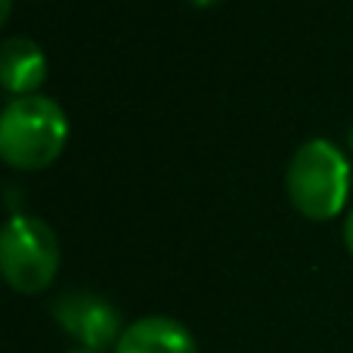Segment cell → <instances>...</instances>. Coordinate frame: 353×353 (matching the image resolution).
<instances>
[{
    "mask_svg": "<svg viewBox=\"0 0 353 353\" xmlns=\"http://www.w3.org/2000/svg\"><path fill=\"white\" fill-rule=\"evenodd\" d=\"M347 146L353 149V128H350V134H347Z\"/></svg>",
    "mask_w": 353,
    "mask_h": 353,
    "instance_id": "8fae6325",
    "label": "cell"
},
{
    "mask_svg": "<svg viewBox=\"0 0 353 353\" xmlns=\"http://www.w3.org/2000/svg\"><path fill=\"white\" fill-rule=\"evenodd\" d=\"M0 3H3V10H0V22H6L10 12H12V0H0Z\"/></svg>",
    "mask_w": 353,
    "mask_h": 353,
    "instance_id": "9c48e42d",
    "label": "cell"
},
{
    "mask_svg": "<svg viewBox=\"0 0 353 353\" xmlns=\"http://www.w3.org/2000/svg\"><path fill=\"white\" fill-rule=\"evenodd\" d=\"M65 353H97V350H84V347H74V350H65Z\"/></svg>",
    "mask_w": 353,
    "mask_h": 353,
    "instance_id": "30bf717a",
    "label": "cell"
},
{
    "mask_svg": "<svg viewBox=\"0 0 353 353\" xmlns=\"http://www.w3.org/2000/svg\"><path fill=\"white\" fill-rule=\"evenodd\" d=\"M47 81V56L31 37H6L0 50V84L12 99L34 97Z\"/></svg>",
    "mask_w": 353,
    "mask_h": 353,
    "instance_id": "8992f818",
    "label": "cell"
},
{
    "mask_svg": "<svg viewBox=\"0 0 353 353\" xmlns=\"http://www.w3.org/2000/svg\"><path fill=\"white\" fill-rule=\"evenodd\" d=\"M53 319L59 323V329L72 338L78 347L84 350H115V344L124 335V319L112 301H105L103 294L78 288V292H65L53 301Z\"/></svg>",
    "mask_w": 353,
    "mask_h": 353,
    "instance_id": "277c9868",
    "label": "cell"
},
{
    "mask_svg": "<svg viewBox=\"0 0 353 353\" xmlns=\"http://www.w3.org/2000/svg\"><path fill=\"white\" fill-rule=\"evenodd\" d=\"M344 245H347V251L353 257V208L347 211V220H344Z\"/></svg>",
    "mask_w": 353,
    "mask_h": 353,
    "instance_id": "52a82bcc",
    "label": "cell"
},
{
    "mask_svg": "<svg viewBox=\"0 0 353 353\" xmlns=\"http://www.w3.org/2000/svg\"><path fill=\"white\" fill-rule=\"evenodd\" d=\"M0 270L12 292L41 294L59 273V239L31 214H12L0 236Z\"/></svg>",
    "mask_w": 353,
    "mask_h": 353,
    "instance_id": "3957f363",
    "label": "cell"
},
{
    "mask_svg": "<svg viewBox=\"0 0 353 353\" xmlns=\"http://www.w3.org/2000/svg\"><path fill=\"white\" fill-rule=\"evenodd\" d=\"M189 6H199V10H208V6H214V3H220V0H186Z\"/></svg>",
    "mask_w": 353,
    "mask_h": 353,
    "instance_id": "ba28073f",
    "label": "cell"
},
{
    "mask_svg": "<svg viewBox=\"0 0 353 353\" xmlns=\"http://www.w3.org/2000/svg\"><path fill=\"white\" fill-rule=\"evenodd\" d=\"M68 118L50 97L10 99L0 115V159L16 171H43L62 155Z\"/></svg>",
    "mask_w": 353,
    "mask_h": 353,
    "instance_id": "7a4b0ae2",
    "label": "cell"
},
{
    "mask_svg": "<svg viewBox=\"0 0 353 353\" xmlns=\"http://www.w3.org/2000/svg\"><path fill=\"white\" fill-rule=\"evenodd\" d=\"M112 353H199V341L171 316H143L124 329Z\"/></svg>",
    "mask_w": 353,
    "mask_h": 353,
    "instance_id": "5b68a950",
    "label": "cell"
},
{
    "mask_svg": "<svg viewBox=\"0 0 353 353\" xmlns=\"http://www.w3.org/2000/svg\"><path fill=\"white\" fill-rule=\"evenodd\" d=\"M350 161L332 140H307L294 149L285 171V192L292 208L307 220H332L347 208L350 199Z\"/></svg>",
    "mask_w": 353,
    "mask_h": 353,
    "instance_id": "6da1fadb",
    "label": "cell"
}]
</instances>
